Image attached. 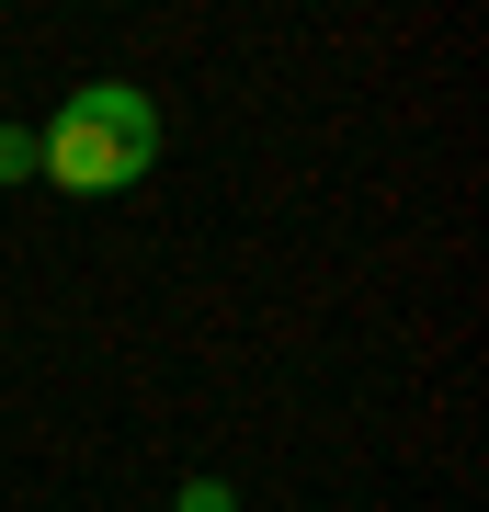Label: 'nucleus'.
I'll use <instances>...</instances> for the list:
<instances>
[{
    "mask_svg": "<svg viewBox=\"0 0 489 512\" xmlns=\"http://www.w3.org/2000/svg\"><path fill=\"white\" fill-rule=\"evenodd\" d=\"M148 160H160V103H148L137 80H80V92L57 103V126L35 137V171L57 194H80V205L148 183Z\"/></svg>",
    "mask_w": 489,
    "mask_h": 512,
    "instance_id": "nucleus-1",
    "label": "nucleus"
},
{
    "mask_svg": "<svg viewBox=\"0 0 489 512\" xmlns=\"http://www.w3.org/2000/svg\"><path fill=\"white\" fill-rule=\"evenodd\" d=\"M182 512H239V490L228 478H182Z\"/></svg>",
    "mask_w": 489,
    "mask_h": 512,
    "instance_id": "nucleus-2",
    "label": "nucleus"
},
{
    "mask_svg": "<svg viewBox=\"0 0 489 512\" xmlns=\"http://www.w3.org/2000/svg\"><path fill=\"white\" fill-rule=\"evenodd\" d=\"M23 171H35V137H23V126H0V183H23Z\"/></svg>",
    "mask_w": 489,
    "mask_h": 512,
    "instance_id": "nucleus-3",
    "label": "nucleus"
}]
</instances>
